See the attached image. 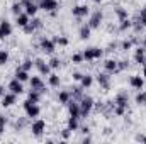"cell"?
I'll use <instances>...</instances> for the list:
<instances>
[{"label":"cell","instance_id":"6da1fadb","mask_svg":"<svg viewBox=\"0 0 146 144\" xmlns=\"http://www.w3.org/2000/svg\"><path fill=\"white\" fill-rule=\"evenodd\" d=\"M78 104H80V117H85V119L92 114V110L95 107V100L90 95H83L78 100Z\"/></svg>","mask_w":146,"mask_h":144},{"label":"cell","instance_id":"7a4b0ae2","mask_svg":"<svg viewBox=\"0 0 146 144\" xmlns=\"http://www.w3.org/2000/svg\"><path fill=\"white\" fill-rule=\"evenodd\" d=\"M82 54H83V59H85V61L92 63V61H97V59H100V58L104 56V49H100V48H97V46H92V48L83 49Z\"/></svg>","mask_w":146,"mask_h":144},{"label":"cell","instance_id":"3957f363","mask_svg":"<svg viewBox=\"0 0 146 144\" xmlns=\"http://www.w3.org/2000/svg\"><path fill=\"white\" fill-rule=\"evenodd\" d=\"M22 108H24V112H26V117H27V119H37V117H39V114H41V107H39L37 104H34V102H31L29 98H27V100H24Z\"/></svg>","mask_w":146,"mask_h":144},{"label":"cell","instance_id":"277c9868","mask_svg":"<svg viewBox=\"0 0 146 144\" xmlns=\"http://www.w3.org/2000/svg\"><path fill=\"white\" fill-rule=\"evenodd\" d=\"M46 127H48L46 120H42V119H33V122L29 126V129H31V132H33L34 137H41L46 132Z\"/></svg>","mask_w":146,"mask_h":144},{"label":"cell","instance_id":"5b68a950","mask_svg":"<svg viewBox=\"0 0 146 144\" xmlns=\"http://www.w3.org/2000/svg\"><path fill=\"white\" fill-rule=\"evenodd\" d=\"M39 49L46 54H53L56 51V42L53 41V37H46L42 36L39 39Z\"/></svg>","mask_w":146,"mask_h":144},{"label":"cell","instance_id":"8992f818","mask_svg":"<svg viewBox=\"0 0 146 144\" xmlns=\"http://www.w3.org/2000/svg\"><path fill=\"white\" fill-rule=\"evenodd\" d=\"M34 68L37 70V73H39L41 76H49V75L53 73L51 66H49V63L44 61L42 58H36V59H34Z\"/></svg>","mask_w":146,"mask_h":144},{"label":"cell","instance_id":"52a82bcc","mask_svg":"<svg viewBox=\"0 0 146 144\" xmlns=\"http://www.w3.org/2000/svg\"><path fill=\"white\" fill-rule=\"evenodd\" d=\"M37 5H39V10L51 12V14H54V12L60 9V2H58V0H39Z\"/></svg>","mask_w":146,"mask_h":144},{"label":"cell","instance_id":"ba28073f","mask_svg":"<svg viewBox=\"0 0 146 144\" xmlns=\"http://www.w3.org/2000/svg\"><path fill=\"white\" fill-rule=\"evenodd\" d=\"M102 22H104V12H102V10H95V12L90 14V19H88L87 24H88L92 29H99V27L102 26Z\"/></svg>","mask_w":146,"mask_h":144},{"label":"cell","instance_id":"9c48e42d","mask_svg":"<svg viewBox=\"0 0 146 144\" xmlns=\"http://www.w3.org/2000/svg\"><path fill=\"white\" fill-rule=\"evenodd\" d=\"M72 14H73V17H76V19H83V17L90 15V7H88L87 3L75 5V7L72 9Z\"/></svg>","mask_w":146,"mask_h":144},{"label":"cell","instance_id":"30bf717a","mask_svg":"<svg viewBox=\"0 0 146 144\" xmlns=\"http://www.w3.org/2000/svg\"><path fill=\"white\" fill-rule=\"evenodd\" d=\"M133 59H134V63L136 65H139V66H143L146 65V49L139 44L136 49H134V54H133Z\"/></svg>","mask_w":146,"mask_h":144},{"label":"cell","instance_id":"8fae6325","mask_svg":"<svg viewBox=\"0 0 146 144\" xmlns=\"http://www.w3.org/2000/svg\"><path fill=\"white\" fill-rule=\"evenodd\" d=\"M95 80H97V83H99V87L104 90V92H107L110 90V75L109 73H99L97 76H95Z\"/></svg>","mask_w":146,"mask_h":144},{"label":"cell","instance_id":"7c38bea8","mask_svg":"<svg viewBox=\"0 0 146 144\" xmlns=\"http://www.w3.org/2000/svg\"><path fill=\"white\" fill-rule=\"evenodd\" d=\"M12 24L7 20V19H2L0 20V41H3V39H7L9 36H12Z\"/></svg>","mask_w":146,"mask_h":144},{"label":"cell","instance_id":"4fadbf2b","mask_svg":"<svg viewBox=\"0 0 146 144\" xmlns=\"http://www.w3.org/2000/svg\"><path fill=\"white\" fill-rule=\"evenodd\" d=\"M129 87L133 90H136V92L143 90L145 88V78H143V75H133L129 78Z\"/></svg>","mask_w":146,"mask_h":144},{"label":"cell","instance_id":"5bb4252c","mask_svg":"<svg viewBox=\"0 0 146 144\" xmlns=\"http://www.w3.org/2000/svg\"><path fill=\"white\" fill-rule=\"evenodd\" d=\"M104 71L109 73V75L119 73V63H117L115 59H112V58H107V59L104 61Z\"/></svg>","mask_w":146,"mask_h":144},{"label":"cell","instance_id":"9a60e30c","mask_svg":"<svg viewBox=\"0 0 146 144\" xmlns=\"http://www.w3.org/2000/svg\"><path fill=\"white\" fill-rule=\"evenodd\" d=\"M127 104H129V95H127V92L121 90V92L114 97V105H119V107L127 108Z\"/></svg>","mask_w":146,"mask_h":144},{"label":"cell","instance_id":"2e32d148","mask_svg":"<svg viewBox=\"0 0 146 144\" xmlns=\"http://www.w3.org/2000/svg\"><path fill=\"white\" fill-rule=\"evenodd\" d=\"M29 85H31V90H39L41 93L44 92V87H46L42 76H31L29 78Z\"/></svg>","mask_w":146,"mask_h":144},{"label":"cell","instance_id":"e0dca14e","mask_svg":"<svg viewBox=\"0 0 146 144\" xmlns=\"http://www.w3.org/2000/svg\"><path fill=\"white\" fill-rule=\"evenodd\" d=\"M15 104H17V95L15 93L9 92V93L2 95V107L3 108H9V107H12V105H15Z\"/></svg>","mask_w":146,"mask_h":144},{"label":"cell","instance_id":"ac0fdd59","mask_svg":"<svg viewBox=\"0 0 146 144\" xmlns=\"http://www.w3.org/2000/svg\"><path fill=\"white\" fill-rule=\"evenodd\" d=\"M9 90H10L12 93H15V95H21V93H24V83L19 81L17 78H12V80L9 81Z\"/></svg>","mask_w":146,"mask_h":144},{"label":"cell","instance_id":"d6986e66","mask_svg":"<svg viewBox=\"0 0 146 144\" xmlns=\"http://www.w3.org/2000/svg\"><path fill=\"white\" fill-rule=\"evenodd\" d=\"M66 107H68V115H70V117H78V119H82V117H80V104H78V100H73L72 98Z\"/></svg>","mask_w":146,"mask_h":144},{"label":"cell","instance_id":"ffe728a7","mask_svg":"<svg viewBox=\"0 0 146 144\" xmlns=\"http://www.w3.org/2000/svg\"><path fill=\"white\" fill-rule=\"evenodd\" d=\"M94 81H95V76H94V75L83 73V76H82V80H80V87H82L83 90H87V88H90V87L94 85Z\"/></svg>","mask_w":146,"mask_h":144},{"label":"cell","instance_id":"44dd1931","mask_svg":"<svg viewBox=\"0 0 146 144\" xmlns=\"http://www.w3.org/2000/svg\"><path fill=\"white\" fill-rule=\"evenodd\" d=\"M29 20H31V17H29L26 12H21L19 15H15V26L21 27V29H24V27L29 24Z\"/></svg>","mask_w":146,"mask_h":144},{"label":"cell","instance_id":"7402d4cb","mask_svg":"<svg viewBox=\"0 0 146 144\" xmlns=\"http://www.w3.org/2000/svg\"><path fill=\"white\" fill-rule=\"evenodd\" d=\"M70 100H72L70 90H60V93H58V104L60 105H68Z\"/></svg>","mask_w":146,"mask_h":144},{"label":"cell","instance_id":"603a6c76","mask_svg":"<svg viewBox=\"0 0 146 144\" xmlns=\"http://www.w3.org/2000/svg\"><path fill=\"white\" fill-rule=\"evenodd\" d=\"M90 36H92V27H90L88 24L80 26V29H78V37H80L82 41H87Z\"/></svg>","mask_w":146,"mask_h":144},{"label":"cell","instance_id":"cb8c5ba5","mask_svg":"<svg viewBox=\"0 0 146 144\" xmlns=\"http://www.w3.org/2000/svg\"><path fill=\"white\" fill-rule=\"evenodd\" d=\"M14 78H17L19 81L26 83V81H29V78H31V76H29V71H26L24 68H21V66H19V68L15 70V73H14Z\"/></svg>","mask_w":146,"mask_h":144},{"label":"cell","instance_id":"d4e9b609","mask_svg":"<svg viewBox=\"0 0 146 144\" xmlns=\"http://www.w3.org/2000/svg\"><path fill=\"white\" fill-rule=\"evenodd\" d=\"M134 44H138V39H136V37L124 39V41L119 44V49H121V51H129V49H133V46H134Z\"/></svg>","mask_w":146,"mask_h":144},{"label":"cell","instance_id":"484cf974","mask_svg":"<svg viewBox=\"0 0 146 144\" xmlns=\"http://www.w3.org/2000/svg\"><path fill=\"white\" fill-rule=\"evenodd\" d=\"M37 10H39V5H37V2H31V3H27V5L24 7V12H26L29 17H36Z\"/></svg>","mask_w":146,"mask_h":144},{"label":"cell","instance_id":"4316f807","mask_svg":"<svg viewBox=\"0 0 146 144\" xmlns=\"http://www.w3.org/2000/svg\"><path fill=\"white\" fill-rule=\"evenodd\" d=\"M117 29H119V32H126V31H129V29H133V20L127 17V19H122V20H119V26H117Z\"/></svg>","mask_w":146,"mask_h":144},{"label":"cell","instance_id":"83f0119b","mask_svg":"<svg viewBox=\"0 0 146 144\" xmlns=\"http://www.w3.org/2000/svg\"><path fill=\"white\" fill-rule=\"evenodd\" d=\"M48 85H49L51 88H58V87L61 85V78H60V75L51 73V75L48 76Z\"/></svg>","mask_w":146,"mask_h":144},{"label":"cell","instance_id":"f1b7e54d","mask_svg":"<svg viewBox=\"0 0 146 144\" xmlns=\"http://www.w3.org/2000/svg\"><path fill=\"white\" fill-rule=\"evenodd\" d=\"M70 93H72V98L73 100H80L85 93H83V88L80 87V85H73L72 88H70Z\"/></svg>","mask_w":146,"mask_h":144},{"label":"cell","instance_id":"f546056e","mask_svg":"<svg viewBox=\"0 0 146 144\" xmlns=\"http://www.w3.org/2000/svg\"><path fill=\"white\" fill-rule=\"evenodd\" d=\"M66 127L75 132V131H78L80 129V119L78 117H68V120H66Z\"/></svg>","mask_w":146,"mask_h":144},{"label":"cell","instance_id":"4dcf8cb0","mask_svg":"<svg viewBox=\"0 0 146 144\" xmlns=\"http://www.w3.org/2000/svg\"><path fill=\"white\" fill-rule=\"evenodd\" d=\"M134 102H136V105H139V107L146 105V90H139V92L136 93Z\"/></svg>","mask_w":146,"mask_h":144},{"label":"cell","instance_id":"1f68e13d","mask_svg":"<svg viewBox=\"0 0 146 144\" xmlns=\"http://www.w3.org/2000/svg\"><path fill=\"white\" fill-rule=\"evenodd\" d=\"M114 14H115L117 20H122V19H127V17H129L127 9H124V7H115V9H114Z\"/></svg>","mask_w":146,"mask_h":144},{"label":"cell","instance_id":"d6a6232c","mask_svg":"<svg viewBox=\"0 0 146 144\" xmlns=\"http://www.w3.org/2000/svg\"><path fill=\"white\" fill-rule=\"evenodd\" d=\"M27 98H29L31 102H34V104H39V102H41V98H42V95H41V92H39V90H31V92L27 93Z\"/></svg>","mask_w":146,"mask_h":144},{"label":"cell","instance_id":"836d02e7","mask_svg":"<svg viewBox=\"0 0 146 144\" xmlns=\"http://www.w3.org/2000/svg\"><path fill=\"white\" fill-rule=\"evenodd\" d=\"M10 12H12L14 15H19L21 12H24V7H22L21 0H15V2L12 3V7H10Z\"/></svg>","mask_w":146,"mask_h":144},{"label":"cell","instance_id":"e575fe53","mask_svg":"<svg viewBox=\"0 0 146 144\" xmlns=\"http://www.w3.org/2000/svg\"><path fill=\"white\" fill-rule=\"evenodd\" d=\"M53 41L56 42V46H61V48H66V46L70 44L68 37H65V36H54L53 37Z\"/></svg>","mask_w":146,"mask_h":144},{"label":"cell","instance_id":"d590c367","mask_svg":"<svg viewBox=\"0 0 146 144\" xmlns=\"http://www.w3.org/2000/svg\"><path fill=\"white\" fill-rule=\"evenodd\" d=\"M10 59V53L7 49H0V66H5Z\"/></svg>","mask_w":146,"mask_h":144},{"label":"cell","instance_id":"8d00e7d4","mask_svg":"<svg viewBox=\"0 0 146 144\" xmlns=\"http://www.w3.org/2000/svg\"><path fill=\"white\" fill-rule=\"evenodd\" d=\"M70 61H72L73 65H82L85 59H83V54L82 53H73L72 56H70Z\"/></svg>","mask_w":146,"mask_h":144},{"label":"cell","instance_id":"74e56055","mask_svg":"<svg viewBox=\"0 0 146 144\" xmlns=\"http://www.w3.org/2000/svg\"><path fill=\"white\" fill-rule=\"evenodd\" d=\"M48 63H49L51 70H60V68H61V59H60L58 56H53V58H51Z\"/></svg>","mask_w":146,"mask_h":144},{"label":"cell","instance_id":"f35d334b","mask_svg":"<svg viewBox=\"0 0 146 144\" xmlns=\"http://www.w3.org/2000/svg\"><path fill=\"white\" fill-rule=\"evenodd\" d=\"M33 66H34V59H31V58H24V59H22L21 68H24L26 71H31V70H33Z\"/></svg>","mask_w":146,"mask_h":144},{"label":"cell","instance_id":"ab89813d","mask_svg":"<svg viewBox=\"0 0 146 144\" xmlns=\"http://www.w3.org/2000/svg\"><path fill=\"white\" fill-rule=\"evenodd\" d=\"M126 112H127V108H126V107L114 105V115H115V117H124V115H126Z\"/></svg>","mask_w":146,"mask_h":144},{"label":"cell","instance_id":"60d3db41","mask_svg":"<svg viewBox=\"0 0 146 144\" xmlns=\"http://www.w3.org/2000/svg\"><path fill=\"white\" fill-rule=\"evenodd\" d=\"M138 20H139V24H141L143 27H146V7L139 10V14H138Z\"/></svg>","mask_w":146,"mask_h":144},{"label":"cell","instance_id":"b9f144b4","mask_svg":"<svg viewBox=\"0 0 146 144\" xmlns=\"http://www.w3.org/2000/svg\"><path fill=\"white\" fill-rule=\"evenodd\" d=\"M31 24H33V27H34L36 31H39V29L42 27V20H41L39 17H31Z\"/></svg>","mask_w":146,"mask_h":144},{"label":"cell","instance_id":"7bdbcfd3","mask_svg":"<svg viewBox=\"0 0 146 144\" xmlns=\"http://www.w3.org/2000/svg\"><path fill=\"white\" fill-rule=\"evenodd\" d=\"M22 31H24V32H26V34H27V36H33V34H34V32H36V29H34V27H33V24H31V20H29V24H27V26H26V27H24V29H22Z\"/></svg>","mask_w":146,"mask_h":144},{"label":"cell","instance_id":"ee69618b","mask_svg":"<svg viewBox=\"0 0 146 144\" xmlns=\"http://www.w3.org/2000/svg\"><path fill=\"white\" fill-rule=\"evenodd\" d=\"M117 63H119V71H124V70L129 68V61H127V59H121V61H117Z\"/></svg>","mask_w":146,"mask_h":144},{"label":"cell","instance_id":"f6af8a7d","mask_svg":"<svg viewBox=\"0 0 146 144\" xmlns=\"http://www.w3.org/2000/svg\"><path fill=\"white\" fill-rule=\"evenodd\" d=\"M70 136H72V131H70L68 127H65V129L61 131V139H63V141H68Z\"/></svg>","mask_w":146,"mask_h":144},{"label":"cell","instance_id":"bcb514c9","mask_svg":"<svg viewBox=\"0 0 146 144\" xmlns=\"http://www.w3.org/2000/svg\"><path fill=\"white\" fill-rule=\"evenodd\" d=\"M82 76H83V73H80V71H73V73H72V78H73V81H78V83H80V80H82Z\"/></svg>","mask_w":146,"mask_h":144},{"label":"cell","instance_id":"7dc6e473","mask_svg":"<svg viewBox=\"0 0 146 144\" xmlns=\"http://www.w3.org/2000/svg\"><path fill=\"white\" fill-rule=\"evenodd\" d=\"M24 126H26V120H24V119H21V120H17V122H15V126H14V127H15V131H21Z\"/></svg>","mask_w":146,"mask_h":144},{"label":"cell","instance_id":"c3c4849f","mask_svg":"<svg viewBox=\"0 0 146 144\" xmlns=\"http://www.w3.org/2000/svg\"><path fill=\"white\" fill-rule=\"evenodd\" d=\"M80 131H82L83 134H90V127H88V126H82V127H80Z\"/></svg>","mask_w":146,"mask_h":144},{"label":"cell","instance_id":"681fc988","mask_svg":"<svg viewBox=\"0 0 146 144\" xmlns=\"http://www.w3.org/2000/svg\"><path fill=\"white\" fill-rule=\"evenodd\" d=\"M7 122H9V119L5 115H0V126H7Z\"/></svg>","mask_w":146,"mask_h":144},{"label":"cell","instance_id":"f907efd6","mask_svg":"<svg viewBox=\"0 0 146 144\" xmlns=\"http://www.w3.org/2000/svg\"><path fill=\"white\" fill-rule=\"evenodd\" d=\"M82 143H83V144H87V143H92V137H88V136H87V137H83V139H82Z\"/></svg>","mask_w":146,"mask_h":144},{"label":"cell","instance_id":"816d5d0a","mask_svg":"<svg viewBox=\"0 0 146 144\" xmlns=\"http://www.w3.org/2000/svg\"><path fill=\"white\" fill-rule=\"evenodd\" d=\"M31 2H34V0H21V3H22V7H26L27 3H31Z\"/></svg>","mask_w":146,"mask_h":144},{"label":"cell","instance_id":"f5cc1de1","mask_svg":"<svg viewBox=\"0 0 146 144\" xmlns=\"http://www.w3.org/2000/svg\"><path fill=\"white\" fill-rule=\"evenodd\" d=\"M3 93H5V88H3V85H0V98H2Z\"/></svg>","mask_w":146,"mask_h":144},{"label":"cell","instance_id":"db71d44e","mask_svg":"<svg viewBox=\"0 0 146 144\" xmlns=\"http://www.w3.org/2000/svg\"><path fill=\"white\" fill-rule=\"evenodd\" d=\"M143 78L146 80V65H143Z\"/></svg>","mask_w":146,"mask_h":144},{"label":"cell","instance_id":"11a10c76","mask_svg":"<svg viewBox=\"0 0 146 144\" xmlns=\"http://www.w3.org/2000/svg\"><path fill=\"white\" fill-rule=\"evenodd\" d=\"M141 46H143V48H145V49H146V37H145V39H143V42H141Z\"/></svg>","mask_w":146,"mask_h":144},{"label":"cell","instance_id":"9f6ffc18","mask_svg":"<svg viewBox=\"0 0 146 144\" xmlns=\"http://www.w3.org/2000/svg\"><path fill=\"white\" fill-rule=\"evenodd\" d=\"M94 2H95V3H100V2H102V0H94Z\"/></svg>","mask_w":146,"mask_h":144},{"label":"cell","instance_id":"6f0895ef","mask_svg":"<svg viewBox=\"0 0 146 144\" xmlns=\"http://www.w3.org/2000/svg\"><path fill=\"white\" fill-rule=\"evenodd\" d=\"M0 49H2V48H0Z\"/></svg>","mask_w":146,"mask_h":144}]
</instances>
